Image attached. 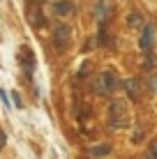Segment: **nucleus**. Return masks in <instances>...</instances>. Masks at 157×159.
I'll list each match as a JSON object with an SVG mask.
<instances>
[{"label":"nucleus","mask_w":157,"mask_h":159,"mask_svg":"<svg viewBox=\"0 0 157 159\" xmlns=\"http://www.w3.org/2000/svg\"><path fill=\"white\" fill-rule=\"evenodd\" d=\"M109 122L111 127H127L129 125V113H127V104L120 99H113L109 106Z\"/></svg>","instance_id":"f257e3e1"},{"label":"nucleus","mask_w":157,"mask_h":159,"mask_svg":"<svg viewBox=\"0 0 157 159\" xmlns=\"http://www.w3.org/2000/svg\"><path fill=\"white\" fill-rule=\"evenodd\" d=\"M53 42L58 48H67V44L72 42V28L67 23H56L53 28Z\"/></svg>","instance_id":"f03ea898"},{"label":"nucleus","mask_w":157,"mask_h":159,"mask_svg":"<svg viewBox=\"0 0 157 159\" xmlns=\"http://www.w3.org/2000/svg\"><path fill=\"white\" fill-rule=\"evenodd\" d=\"M116 85H118L116 72H102L99 79H97V92H99V95H109V92H113Z\"/></svg>","instance_id":"7ed1b4c3"},{"label":"nucleus","mask_w":157,"mask_h":159,"mask_svg":"<svg viewBox=\"0 0 157 159\" xmlns=\"http://www.w3.org/2000/svg\"><path fill=\"white\" fill-rule=\"evenodd\" d=\"M153 44H155V28L148 23V25L143 28V35H141V42H139V46H141L143 51L148 53L150 48H153Z\"/></svg>","instance_id":"20e7f679"},{"label":"nucleus","mask_w":157,"mask_h":159,"mask_svg":"<svg viewBox=\"0 0 157 159\" xmlns=\"http://www.w3.org/2000/svg\"><path fill=\"white\" fill-rule=\"evenodd\" d=\"M74 12V5L69 2V0H58V2H53V14L56 16H67Z\"/></svg>","instance_id":"39448f33"},{"label":"nucleus","mask_w":157,"mask_h":159,"mask_svg":"<svg viewBox=\"0 0 157 159\" xmlns=\"http://www.w3.org/2000/svg\"><path fill=\"white\" fill-rule=\"evenodd\" d=\"M88 152H90V157H93V159H104V157H109L111 145L109 143H99V145H93Z\"/></svg>","instance_id":"423d86ee"},{"label":"nucleus","mask_w":157,"mask_h":159,"mask_svg":"<svg viewBox=\"0 0 157 159\" xmlns=\"http://www.w3.org/2000/svg\"><path fill=\"white\" fill-rule=\"evenodd\" d=\"M122 88H125L127 97H132V99H139V81H136V79H127L125 83H122Z\"/></svg>","instance_id":"0eeeda50"},{"label":"nucleus","mask_w":157,"mask_h":159,"mask_svg":"<svg viewBox=\"0 0 157 159\" xmlns=\"http://www.w3.org/2000/svg\"><path fill=\"white\" fill-rule=\"evenodd\" d=\"M127 23H129V25H132V28H139V25H141V23H143V21H141V16H139L136 12H132V14H129V16H127Z\"/></svg>","instance_id":"6e6552de"},{"label":"nucleus","mask_w":157,"mask_h":159,"mask_svg":"<svg viewBox=\"0 0 157 159\" xmlns=\"http://www.w3.org/2000/svg\"><path fill=\"white\" fill-rule=\"evenodd\" d=\"M9 97H12V102H14V106H16V108H23V99H21L19 92H12Z\"/></svg>","instance_id":"1a4fd4ad"},{"label":"nucleus","mask_w":157,"mask_h":159,"mask_svg":"<svg viewBox=\"0 0 157 159\" xmlns=\"http://www.w3.org/2000/svg\"><path fill=\"white\" fill-rule=\"evenodd\" d=\"M99 14H102V19L111 16V7H106V2H99Z\"/></svg>","instance_id":"9d476101"},{"label":"nucleus","mask_w":157,"mask_h":159,"mask_svg":"<svg viewBox=\"0 0 157 159\" xmlns=\"http://www.w3.org/2000/svg\"><path fill=\"white\" fill-rule=\"evenodd\" d=\"M150 159H157V141L150 143Z\"/></svg>","instance_id":"9b49d317"},{"label":"nucleus","mask_w":157,"mask_h":159,"mask_svg":"<svg viewBox=\"0 0 157 159\" xmlns=\"http://www.w3.org/2000/svg\"><path fill=\"white\" fill-rule=\"evenodd\" d=\"M0 99H2L5 106H9V99H7V92H5V90H0Z\"/></svg>","instance_id":"f8f14e48"},{"label":"nucleus","mask_w":157,"mask_h":159,"mask_svg":"<svg viewBox=\"0 0 157 159\" xmlns=\"http://www.w3.org/2000/svg\"><path fill=\"white\" fill-rule=\"evenodd\" d=\"M5 143H7V136H5V131H2V129H0V148H2Z\"/></svg>","instance_id":"ddd939ff"},{"label":"nucleus","mask_w":157,"mask_h":159,"mask_svg":"<svg viewBox=\"0 0 157 159\" xmlns=\"http://www.w3.org/2000/svg\"><path fill=\"white\" fill-rule=\"evenodd\" d=\"M150 83H153V90L157 92V76H153V79H150Z\"/></svg>","instance_id":"4468645a"}]
</instances>
